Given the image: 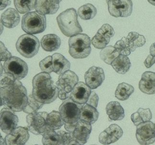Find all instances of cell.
<instances>
[{"instance_id": "6da1fadb", "label": "cell", "mask_w": 155, "mask_h": 145, "mask_svg": "<svg viewBox=\"0 0 155 145\" xmlns=\"http://www.w3.org/2000/svg\"><path fill=\"white\" fill-rule=\"evenodd\" d=\"M0 97L1 106L5 105L15 112L23 111L28 104L27 89L18 79L7 86L1 87Z\"/></svg>"}, {"instance_id": "7a4b0ae2", "label": "cell", "mask_w": 155, "mask_h": 145, "mask_svg": "<svg viewBox=\"0 0 155 145\" xmlns=\"http://www.w3.org/2000/svg\"><path fill=\"white\" fill-rule=\"evenodd\" d=\"M32 95L36 100L44 104H50L56 100L59 89L53 84L49 73L42 72L34 77Z\"/></svg>"}, {"instance_id": "3957f363", "label": "cell", "mask_w": 155, "mask_h": 145, "mask_svg": "<svg viewBox=\"0 0 155 145\" xmlns=\"http://www.w3.org/2000/svg\"><path fill=\"white\" fill-rule=\"evenodd\" d=\"M77 11L69 8L59 14L57 17V23L62 33L71 37L82 32V28L78 21Z\"/></svg>"}, {"instance_id": "277c9868", "label": "cell", "mask_w": 155, "mask_h": 145, "mask_svg": "<svg viewBox=\"0 0 155 145\" xmlns=\"http://www.w3.org/2000/svg\"><path fill=\"white\" fill-rule=\"evenodd\" d=\"M91 38L85 34H78L70 37L69 39V53L73 58H86L91 51Z\"/></svg>"}, {"instance_id": "5b68a950", "label": "cell", "mask_w": 155, "mask_h": 145, "mask_svg": "<svg viewBox=\"0 0 155 145\" xmlns=\"http://www.w3.org/2000/svg\"><path fill=\"white\" fill-rule=\"evenodd\" d=\"M46 27L45 15L37 11L28 12L22 17L21 27L27 33L31 35L41 33L45 30Z\"/></svg>"}, {"instance_id": "8992f818", "label": "cell", "mask_w": 155, "mask_h": 145, "mask_svg": "<svg viewBox=\"0 0 155 145\" xmlns=\"http://www.w3.org/2000/svg\"><path fill=\"white\" fill-rule=\"evenodd\" d=\"M39 47V40L31 34L22 35L16 42V50L22 56L26 58H32L37 54Z\"/></svg>"}, {"instance_id": "52a82bcc", "label": "cell", "mask_w": 155, "mask_h": 145, "mask_svg": "<svg viewBox=\"0 0 155 145\" xmlns=\"http://www.w3.org/2000/svg\"><path fill=\"white\" fill-rule=\"evenodd\" d=\"M83 105L73 101L68 97L59 107V112L64 123L75 124L80 120L81 109Z\"/></svg>"}, {"instance_id": "ba28073f", "label": "cell", "mask_w": 155, "mask_h": 145, "mask_svg": "<svg viewBox=\"0 0 155 145\" xmlns=\"http://www.w3.org/2000/svg\"><path fill=\"white\" fill-rule=\"evenodd\" d=\"M78 75L71 70H67L62 75H60L56 82V86L59 89L58 97L61 100H64L69 97L75 85L78 82Z\"/></svg>"}, {"instance_id": "9c48e42d", "label": "cell", "mask_w": 155, "mask_h": 145, "mask_svg": "<svg viewBox=\"0 0 155 145\" xmlns=\"http://www.w3.org/2000/svg\"><path fill=\"white\" fill-rule=\"evenodd\" d=\"M3 68L5 72L10 74L18 80L24 78L28 72L27 63L17 56H11L5 61Z\"/></svg>"}, {"instance_id": "30bf717a", "label": "cell", "mask_w": 155, "mask_h": 145, "mask_svg": "<svg viewBox=\"0 0 155 145\" xmlns=\"http://www.w3.org/2000/svg\"><path fill=\"white\" fill-rule=\"evenodd\" d=\"M109 13L114 18H127L133 12L132 0H108Z\"/></svg>"}, {"instance_id": "8fae6325", "label": "cell", "mask_w": 155, "mask_h": 145, "mask_svg": "<svg viewBox=\"0 0 155 145\" xmlns=\"http://www.w3.org/2000/svg\"><path fill=\"white\" fill-rule=\"evenodd\" d=\"M47 112H36L27 116L28 128L30 132L36 135H42L46 130Z\"/></svg>"}, {"instance_id": "7c38bea8", "label": "cell", "mask_w": 155, "mask_h": 145, "mask_svg": "<svg viewBox=\"0 0 155 145\" xmlns=\"http://www.w3.org/2000/svg\"><path fill=\"white\" fill-rule=\"evenodd\" d=\"M136 137L141 145H150L154 143L155 142V124L149 121L138 125Z\"/></svg>"}, {"instance_id": "4fadbf2b", "label": "cell", "mask_w": 155, "mask_h": 145, "mask_svg": "<svg viewBox=\"0 0 155 145\" xmlns=\"http://www.w3.org/2000/svg\"><path fill=\"white\" fill-rule=\"evenodd\" d=\"M115 35V31L111 25L103 24L91 40V43L95 48L102 50L110 42V38Z\"/></svg>"}, {"instance_id": "5bb4252c", "label": "cell", "mask_w": 155, "mask_h": 145, "mask_svg": "<svg viewBox=\"0 0 155 145\" xmlns=\"http://www.w3.org/2000/svg\"><path fill=\"white\" fill-rule=\"evenodd\" d=\"M9 108H4L0 112V127L5 133H10L15 129L19 122L18 116Z\"/></svg>"}, {"instance_id": "9a60e30c", "label": "cell", "mask_w": 155, "mask_h": 145, "mask_svg": "<svg viewBox=\"0 0 155 145\" xmlns=\"http://www.w3.org/2000/svg\"><path fill=\"white\" fill-rule=\"evenodd\" d=\"M86 83L92 90L100 86L105 79L104 70L100 67L93 66L84 74Z\"/></svg>"}, {"instance_id": "2e32d148", "label": "cell", "mask_w": 155, "mask_h": 145, "mask_svg": "<svg viewBox=\"0 0 155 145\" xmlns=\"http://www.w3.org/2000/svg\"><path fill=\"white\" fill-rule=\"evenodd\" d=\"M28 129L26 127H19L5 136V142L8 145H23L30 137Z\"/></svg>"}, {"instance_id": "e0dca14e", "label": "cell", "mask_w": 155, "mask_h": 145, "mask_svg": "<svg viewBox=\"0 0 155 145\" xmlns=\"http://www.w3.org/2000/svg\"><path fill=\"white\" fill-rule=\"evenodd\" d=\"M91 92V89L88 85L83 82H79L74 88L69 97L77 104L84 105L88 101Z\"/></svg>"}, {"instance_id": "ac0fdd59", "label": "cell", "mask_w": 155, "mask_h": 145, "mask_svg": "<svg viewBox=\"0 0 155 145\" xmlns=\"http://www.w3.org/2000/svg\"><path fill=\"white\" fill-rule=\"evenodd\" d=\"M123 131L117 124H112L100 134L99 142L104 145L115 143L122 137Z\"/></svg>"}, {"instance_id": "d6986e66", "label": "cell", "mask_w": 155, "mask_h": 145, "mask_svg": "<svg viewBox=\"0 0 155 145\" xmlns=\"http://www.w3.org/2000/svg\"><path fill=\"white\" fill-rule=\"evenodd\" d=\"M91 131V124L80 119L76 124L73 134L80 145H84L87 142Z\"/></svg>"}, {"instance_id": "ffe728a7", "label": "cell", "mask_w": 155, "mask_h": 145, "mask_svg": "<svg viewBox=\"0 0 155 145\" xmlns=\"http://www.w3.org/2000/svg\"><path fill=\"white\" fill-rule=\"evenodd\" d=\"M61 0H36L35 9L42 15L53 14L59 10Z\"/></svg>"}, {"instance_id": "44dd1931", "label": "cell", "mask_w": 155, "mask_h": 145, "mask_svg": "<svg viewBox=\"0 0 155 145\" xmlns=\"http://www.w3.org/2000/svg\"><path fill=\"white\" fill-rule=\"evenodd\" d=\"M139 88L143 93L151 95L155 94V72H146L142 75Z\"/></svg>"}, {"instance_id": "7402d4cb", "label": "cell", "mask_w": 155, "mask_h": 145, "mask_svg": "<svg viewBox=\"0 0 155 145\" xmlns=\"http://www.w3.org/2000/svg\"><path fill=\"white\" fill-rule=\"evenodd\" d=\"M2 23L5 27L8 28H13L19 24L20 16L18 11L9 8L2 14Z\"/></svg>"}, {"instance_id": "603a6c76", "label": "cell", "mask_w": 155, "mask_h": 145, "mask_svg": "<svg viewBox=\"0 0 155 145\" xmlns=\"http://www.w3.org/2000/svg\"><path fill=\"white\" fill-rule=\"evenodd\" d=\"M53 72L58 75H62L69 70L70 62L60 53H55L52 55Z\"/></svg>"}, {"instance_id": "cb8c5ba5", "label": "cell", "mask_w": 155, "mask_h": 145, "mask_svg": "<svg viewBox=\"0 0 155 145\" xmlns=\"http://www.w3.org/2000/svg\"><path fill=\"white\" fill-rule=\"evenodd\" d=\"M41 42L42 48L48 52L57 50L61 45L60 38L55 34H48L43 36Z\"/></svg>"}, {"instance_id": "d4e9b609", "label": "cell", "mask_w": 155, "mask_h": 145, "mask_svg": "<svg viewBox=\"0 0 155 145\" xmlns=\"http://www.w3.org/2000/svg\"><path fill=\"white\" fill-rule=\"evenodd\" d=\"M106 111L109 118L112 121L123 120L125 116L124 110L118 102H110L106 107Z\"/></svg>"}, {"instance_id": "484cf974", "label": "cell", "mask_w": 155, "mask_h": 145, "mask_svg": "<svg viewBox=\"0 0 155 145\" xmlns=\"http://www.w3.org/2000/svg\"><path fill=\"white\" fill-rule=\"evenodd\" d=\"M111 65L117 73L124 74L129 70L131 63L127 56L120 54L112 62Z\"/></svg>"}, {"instance_id": "4316f807", "label": "cell", "mask_w": 155, "mask_h": 145, "mask_svg": "<svg viewBox=\"0 0 155 145\" xmlns=\"http://www.w3.org/2000/svg\"><path fill=\"white\" fill-rule=\"evenodd\" d=\"M99 116V113L96 108L89 104H86L82 107L81 109L80 119L93 124L97 121Z\"/></svg>"}, {"instance_id": "83f0119b", "label": "cell", "mask_w": 155, "mask_h": 145, "mask_svg": "<svg viewBox=\"0 0 155 145\" xmlns=\"http://www.w3.org/2000/svg\"><path fill=\"white\" fill-rule=\"evenodd\" d=\"M126 40L131 52H134L138 47H141L146 44L145 37L135 32H130L126 37Z\"/></svg>"}, {"instance_id": "f1b7e54d", "label": "cell", "mask_w": 155, "mask_h": 145, "mask_svg": "<svg viewBox=\"0 0 155 145\" xmlns=\"http://www.w3.org/2000/svg\"><path fill=\"white\" fill-rule=\"evenodd\" d=\"M42 136V142L43 145H63L61 136L58 132L55 131V130L47 127Z\"/></svg>"}, {"instance_id": "f546056e", "label": "cell", "mask_w": 155, "mask_h": 145, "mask_svg": "<svg viewBox=\"0 0 155 145\" xmlns=\"http://www.w3.org/2000/svg\"><path fill=\"white\" fill-rule=\"evenodd\" d=\"M131 118L134 126H137L143 122L150 121L152 118V114L150 109L140 108L131 115Z\"/></svg>"}, {"instance_id": "4dcf8cb0", "label": "cell", "mask_w": 155, "mask_h": 145, "mask_svg": "<svg viewBox=\"0 0 155 145\" xmlns=\"http://www.w3.org/2000/svg\"><path fill=\"white\" fill-rule=\"evenodd\" d=\"M46 122L47 127L55 130L60 129L64 123L60 113L56 111H53L48 114Z\"/></svg>"}, {"instance_id": "1f68e13d", "label": "cell", "mask_w": 155, "mask_h": 145, "mask_svg": "<svg viewBox=\"0 0 155 145\" xmlns=\"http://www.w3.org/2000/svg\"><path fill=\"white\" fill-rule=\"evenodd\" d=\"M134 88L132 85L123 82L118 85L115 96L119 100H127L134 92Z\"/></svg>"}, {"instance_id": "d6a6232c", "label": "cell", "mask_w": 155, "mask_h": 145, "mask_svg": "<svg viewBox=\"0 0 155 145\" xmlns=\"http://www.w3.org/2000/svg\"><path fill=\"white\" fill-rule=\"evenodd\" d=\"M97 13L96 8L91 4H87L81 6L78 9V15L82 19L89 20L95 18Z\"/></svg>"}, {"instance_id": "836d02e7", "label": "cell", "mask_w": 155, "mask_h": 145, "mask_svg": "<svg viewBox=\"0 0 155 145\" xmlns=\"http://www.w3.org/2000/svg\"><path fill=\"white\" fill-rule=\"evenodd\" d=\"M119 55V52L112 46L106 47L100 52L101 60L109 65H111L112 62Z\"/></svg>"}, {"instance_id": "e575fe53", "label": "cell", "mask_w": 155, "mask_h": 145, "mask_svg": "<svg viewBox=\"0 0 155 145\" xmlns=\"http://www.w3.org/2000/svg\"><path fill=\"white\" fill-rule=\"evenodd\" d=\"M36 0H14L16 10L21 14L28 13L35 8Z\"/></svg>"}, {"instance_id": "d590c367", "label": "cell", "mask_w": 155, "mask_h": 145, "mask_svg": "<svg viewBox=\"0 0 155 145\" xmlns=\"http://www.w3.org/2000/svg\"><path fill=\"white\" fill-rule=\"evenodd\" d=\"M44 105L43 103L36 100L32 95H30L28 97V104L24 109V112L28 114L36 113L38 110L43 107Z\"/></svg>"}, {"instance_id": "8d00e7d4", "label": "cell", "mask_w": 155, "mask_h": 145, "mask_svg": "<svg viewBox=\"0 0 155 145\" xmlns=\"http://www.w3.org/2000/svg\"><path fill=\"white\" fill-rule=\"evenodd\" d=\"M114 47L120 54L127 56L131 54V50L128 45L126 38L125 37H124L120 40L118 41L115 44Z\"/></svg>"}, {"instance_id": "74e56055", "label": "cell", "mask_w": 155, "mask_h": 145, "mask_svg": "<svg viewBox=\"0 0 155 145\" xmlns=\"http://www.w3.org/2000/svg\"><path fill=\"white\" fill-rule=\"evenodd\" d=\"M58 133L61 136L63 145H80L74 138L73 133L66 132L61 130L58 131Z\"/></svg>"}, {"instance_id": "f35d334b", "label": "cell", "mask_w": 155, "mask_h": 145, "mask_svg": "<svg viewBox=\"0 0 155 145\" xmlns=\"http://www.w3.org/2000/svg\"><path fill=\"white\" fill-rule=\"evenodd\" d=\"M39 67L42 72L50 73L53 72L52 56H49L40 61Z\"/></svg>"}, {"instance_id": "ab89813d", "label": "cell", "mask_w": 155, "mask_h": 145, "mask_svg": "<svg viewBox=\"0 0 155 145\" xmlns=\"http://www.w3.org/2000/svg\"><path fill=\"white\" fill-rule=\"evenodd\" d=\"M16 79L10 74H1V87L7 86L15 82Z\"/></svg>"}, {"instance_id": "60d3db41", "label": "cell", "mask_w": 155, "mask_h": 145, "mask_svg": "<svg viewBox=\"0 0 155 145\" xmlns=\"http://www.w3.org/2000/svg\"><path fill=\"white\" fill-rule=\"evenodd\" d=\"M12 56L5 45L1 42V61H6Z\"/></svg>"}, {"instance_id": "b9f144b4", "label": "cell", "mask_w": 155, "mask_h": 145, "mask_svg": "<svg viewBox=\"0 0 155 145\" xmlns=\"http://www.w3.org/2000/svg\"><path fill=\"white\" fill-rule=\"evenodd\" d=\"M98 100L99 98L97 94L95 92H92L89 97L88 101L86 104H89L93 107L97 108L98 105Z\"/></svg>"}, {"instance_id": "7bdbcfd3", "label": "cell", "mask_w": 155, "mask_h": 145, "mask_svg": "<svg viewBox=\"0 0 155 145\" xmlns=\"http://www.w3.org/2000/svg\"><path fill=\"white\" fill-rule=\"evenodd\" d=\"M145 66L147 68H150L155 64V57L152 56L148 55L144 61Z\"/></svg>"}, {"instance_id": "ee69618b", "label": "cell", "mask_w": 155, "mask_h": 145, "mask_svg": "<svg viewBox=\"0 0 155 145\" xmlns=\"http://www.w3.org/2000/svg\"><path fill=\"white\" fill-rule=\"evenodd\" d=\"M67 124L64 123V128L65 130L69 132L73 133L75 128L76 124Z\"/></svg>"}, {"instance_id": "f6af8a7d", "label": "cell", "mask_w": 155, "mask_h": 145, "mask_svg": "<svg viewBox=\"0 0 155 145\" xmlns=\"http://www.w3.org/2000/svg\"><path fill=\"white\" fill-rule=\"evenodd\" d=\"M11 2L9 0H1V10H4L5 7L10 5Z\"/></svg>"}, {"instance_id": "bcb514c9", "label": "cell", "mask_w": 155, "mask_h": 145, "mask_svg": "<svg viewBox=\"0 0 155 145\" xmlns=\"http://www.w3.org/2000/svg\"><path fill=\"white\" fill-rule=\"evenodd\" d=\"M150 54L151 55L155 57V43L151 45L150 47Z\"/></svg>"}, {"instance_id": "7dc6e473", "label": "cell", "mask_w": 155, "mask_h": 145, "mask_svg": "<svg viewBox=\"0 0 155 145\" xmlns=\"http://www.w3.org/2000/svg\"><path fill=\"white\" fill-rule=\"evenodd\" d=\"M147 1L151 4L153 5L154 6H155V0H147Z\"/></svg>"}, {"instance_id": "c3c4849f", "label": "cell", "mask_w": 155, "mask_h": 145, "mask_svg": "<svg viewBox=\"0 0 155 145\" xmlns=\"http://www.w3.org/2000/svg\"><path fill=\"white\" fill-rule=\"evenodd\" d=\"M108 0H106V2H107L108 1Z\"/></svg>"}]
</instances>
